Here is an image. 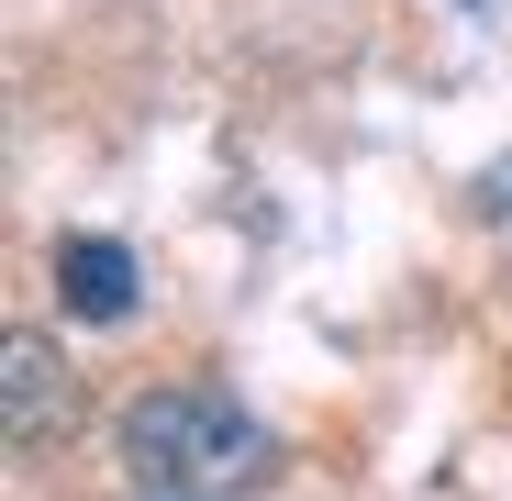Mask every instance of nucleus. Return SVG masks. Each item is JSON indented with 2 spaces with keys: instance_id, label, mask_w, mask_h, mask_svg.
Masks as SVG:
<instances>
[{
  "instance_id": "nucleus-1",
  "label": "nucleus",
  "mask_w": 512,
  "mask_h": 501,
  "mask_svg": "<svg viewBox=\"0 0 512 501\" xmlns=\"http://www.w3.org/2000/svg\"><path fill=\"white\" fill-rule=\"evenodd\" d=\"M123 468H134V490H156V501H234V490H256L279 468V446H268V424H256L245 401H223V390H134L123 401Z\"/></svg>"
},
{
  "instance_id": "nucleus-3",
  "label": "nucleus",
  "mask_w": 512,
  "mask_h": 501,
  "mask_svg": "<svg viewBox=\"0 0 512 501\" xmlns=\"http://www.w3.org/2000/svg\"><path fill=\"white\" fill-rule=\"evenodd\" d=\"M56 290H67L78 323H134V257L112 234H67L56 245Z\"/></svg>"
},
{
  "instance_id": "nucleus-2",
  "label": "nucleus",
  "mask_w": 512,
  "mask_h": 501,
  "mask_svg": "<svg viewBox=\"0 0 512 501\" xmlns=\"http://www.w3.org/2000/svg\"><path fill=\"white\" fill-rule=\"evenodd\" d=\"M0 435H12V457H45V446L78 435V368H67L56 334H34V323L0 334Z\"/></svg>"
},
{
  "instance_id": "nucleus-4",
  "label": "nucleus",
  "mask_w": 512,
  "mask_h": 501,
  "mask_svg": "<svg viewBox=\"0 0 512 501\" xmlns=\"http://www.w3.org/2000/svg\"><path fill=\"white\" fill-rule=\"evenodd\" d=\"M145 501H156V490H145Z\"/></svg>"
}]
</instances>
